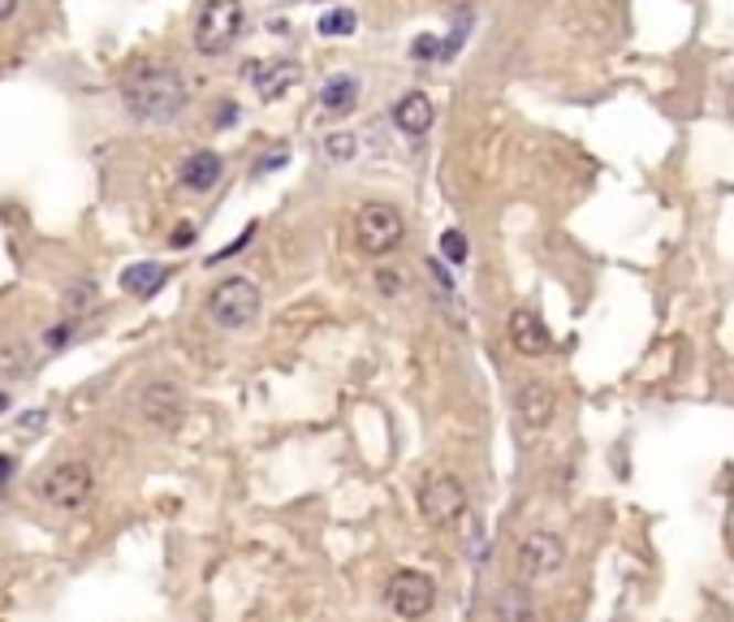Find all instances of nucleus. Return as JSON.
<instances>
[{
  "label": "nucleus",
  "instance_id": "f8f14e48",
  "mask_svg": "<svg viewBox=\"0 0 734 622\" xmlns=\"http://www.w3.org/2000/svg\"><path fill=\"white\" fill-rule=\"evenodd\" d=\"M221 156L216 152H191L187 160H182V169H178V182L187 186V191H195V195H203V191H212L216 182H221Z\"/></svg>",
  "mask_w": 734,
  "mask_h": 622
},
{
  "label": "nucleus",
  "instance_id": "9b49d317",
  "mask_svg": "<svg viewBox=\"0 0 734 622\" xmlns=\"http://www.w3.org/2000/svg\"><path fill=\"white\" fill-rule=\"evenodd\" d=\"M139 411H143V419L156 423V428H178V423H182V398H178V389H173L169 380H156V385L143 389Z\"/></svg>",
  "mask_w": 734,
  "mask_h": 622
},
{
  "label": "nucleus",
  "instance_id": "4468645a",
  "mask_svg": "<svg viewBox=\"0 0 734 622\" xmlns=\"http://www.w3.org/2000/svg\"><path fill=\"white\" fill-rule=\"evenodd\" d=\"M492 614H497V622H532L536 619L532 592L523 583H501L492 597Z\"/></svg>",
  "mask_w": 734,
  "mask_h": 622
},
{
  "label": "nucleus",
  "instance_id": "2eb2a0df",
  "mask_svg": "<svg viewBox=\"0 0 734 622\" xmlns=\"http://www.w3.org/2000/svg\"><path fill=\"white\" fill-rule=\"evenodd\" d=\"M251 83H255V92H259L264 100H277V96H286L294 83H298V65H294V61H268V65H255Z\"/></svg>",
  "mask_w": 734,
  "mask_h": 622
},
{
  "label": "nucleus",
  "instance_id": "cd10ccee",
  "mask_svg": "<svg viewBox=\"0 0 734 622\" xmlns=\"http://www.w3.org/2000/svg\"><path fill=\"white\" fill-rule=\"evenodd\" d=\"M9 471H13V463H9V459H4V454H0V484H4V480H9Z\"/></svg>",
  "mask_w": 734,
  "mask_h": 622
},
{
  "label": "nucleus",
  "instance_id": "412c9836",
  "mask_svg": "<svg viewBox=\"0 0 734 622\" xmlns=\"http://www.w3.org/2000/svg\"><path fill=\"white\" fill-rule=\"evenodd\" d=\"M440 256L449 259V264H462L467 259V234L462 229H445L440 234Z\"/></svg>",
  "mask_w": 734,
  "mask_h": 622
},
{
  "label": "nucleus",
  "instance_id": "bb28decb",
  "mask_svg": "<svg viewBox=\"0 0 734 622\" xmlns=\"http://www.w3.org/2000/svg\"><path fill=\"white\" fill-rule=\"evenodd\" d=\"M18 13V0H0V22H9Z\"/></svg>",
  "mask_w": 734,
  "mask_h": 622
},
{
  "label": "nucleus",
  "instance_id": "c85d7f7f",
  "mask_svg": "<svg viewBox=\"0 0 734 622\" xmlns=\"http://www.w3.org/2000/svg\"><path fill=\"white\" fill-rule=\"evenodd\" d=\"M0 407H4V398H0Z\"/></svg>",
  "mask_w": 734,
  "mask_h": 622
},
{
  "label": "nucleus",
  "instance_id": "6e6552de",
  "mask_svg": "<svg viewBox=\"0 0 734 622\" xmlns=\"http://www.w3.org/2000/svg\"><path fill=\"white\" fill-rule=\"evenodd\" d=\"M566 562V545H562V536H553V532H528L523 540H519V554H514V567L523 579H549V575H557Z\"/></svg>",
  "mask_w": 734,
  "mask_h": 622
},
{
  "label": "nucleus",
  "instance_id": "4be33fe9",
  "mask_svg": "<svg viewBox=\"0 0 734 622\" xmlns=\"http://www.w3.org/2000/svg\"><path fill=\"white\" fill-rule=\"evenodd\" d=\"M402 286H406V281H402V268H381V272H376V290H381V294H397Z\"/></svg>",
  "mask_w": 734,
  "mask_h": 622
},
{
  "label": "nucleus",
  "instance_id": "1a4fd4ad",
  "mask_svg": "<svg viewBox=\"0 0 734 622\" xmlns=\"http://www.w3.org/2000/svg\"><path fill=\"white\" fill-rule=\"evenodd\" d=\"M514 411L519 419L528 423V428H549L553 423V415H557V394H553V385L549 380H523L519 389H514Z\"/></svg>",
  "mask_w": 734,
  "mask_h": 622
},
{
  "label": "nucleus",
  "instance_id": "20e7f679",
  "mask_svg": "<svg viewBox=\"0 0 734 622\" xmlns=\"http://www.w3.org/2000/svg\"><path fill=\"white\" fill-rule=\"evenodd\" d=\"M402 234H406V221L390 204H363L354 216V243L363 256H390L397 251Z\"/></svg>",
  "mask_w": 734,
  "mask_h": 622
},
{
  "label": "nucleus",
  "instance_id": "423d86ee",
  "mask_svg": "<svg viewBox=\"0 0 734 622\" xmlns=\"http://www.w3.org/2000/svg\"><path fill=\"white\" fill-rule=\"evenodd\" d=\"M419 515L428 518L433 527H449L467 515V489L458 475H433L419 489Z\"/></svg>",
  "mask_w": 734,
  "mask_h": 622
},
{
  "label": "nucleus",
  "instance_id": "dca6fc26",
  "mask_svg": "<svg viewBox=\"0 0 734 622\" xmlns=\"http://www.w3.org/2000/svg\"><path fill=\"white\" fill-rule=\"evenodd\" d=\"M164 281H169V268H164V264H151V259H143V264H130V268L121 272V290H126V294H135V299H151Z\"/></svg>",
  "mask_w": 734,
  "mask_h": 622
},
{
  "label": "nucleus",
  "instance_id": "0eeeda50",
  "mask_svg": "<svg viewBox=\"0 0 734 622\" xmlns=\"http://www.w3.org/2000/svg\"><path fill=\"white\" fill-rule=\"evenodd\" d=\"M385 597H390V605L402 614V619H424V614H433V605H437V583H433V575H424V570H397L390 579V588H385Z\"/></svg>",
  "mask_w": 734,
  "mask_h": 622
},
{
  "label": "nucleus",
  "instance_id": "393cba45",
  "mask_svg": "<svg viewBox=\"0 0 734 622\" xmlns=\"http://www.w3.org/2000/svg\"><path fill=\"white\" fill-rule=\"evenodd\" d=\"M44 342H49L52 351H61V346L70 342V324H61V329H49V337H44Z\"/></svg>",
  "mask_w": 734,
  "mask_h": 622
},
{
  "label": "nucleus",
  "instance_id": "f3484780",
  "mask_svg": "<svg viewBox=\"0 0 734 622\" xmlns=\"http://www.w3.org/2000/svg\"><path fill=\"white\" fill-rule=\"evenodd\" d=\"M354 100H359V83H354L350 74H342V78H329V83L320 87V108H325V112H333V117L350 112Z\"/></svg>",
  "mask_w": 734,
  "mask_h": 622
},
{
  "label": "nucleus",
  "instance_id": "f257e3e1",
  "mask_svg": "<svg viewBox=\"0 0 734 622\" xmlns=\"http://www.w3.org/2000/svg\"><path fill=\"white\" fill-rule=\"evenodd\" d=\"M121 104L139 121H173L187 108V83L169 65H135L121 78Z\"/></svg>",
  "mask_w": 734,
  "mask_h": 622
},
{
  "label": "nucleus",
  "instance_id": "a878e982",
  "mask_svg": "<svg viewBox=\"0 0 734 622\" xmlns=\"http://www.w3.org/2000/svg\"><path fill=\"white\" fill-rule=\"evenodd\" d=\"M191 238H195V225H178L173 229V247H191Z\"/></svg>",
  "mask_w": 734,
  "mask_h": 622
},
{
  "label": "nucleus",
  "instance_id": "f03ea898",
  "mask_svg": "<svg viewBox=\"0 0 734 622\" xmlns=\"http://www.w3.org/2000/svg\"><path fill=\"white\" fill-rule=\"evenodd\" d=\"M243 0H208L199 9V22H195V49L203 56H221L238 44L243 35Z\"/></svg>",
  "mask_w": 734,
  "mask_h": 622
},
{
  "label": "nucleus",
  "instance_id": "7ed1b4c3",
  "mask_svg": "<svg viewBox=\"0 0 734 622\" xmlns=\"http://www.w3.org/2000/svg\"><path fill=\"white\" fill-rule=\"evenodd\" d=\"M259 308H264V294H259V286L251 277H225L208 294V315L221 329H246V324H255Z\"/></svg>",
  "mask_w": 734,
  "mask_h": 622
},
{
  "label": "nucleus",
  "instance_id": "9d476101",
  "mask_svg": "<svg viewBox=\"0 0 734 622\" xmlns=\"http://www.w3.org/2000/svg\"><path fill=\"white\" fill-rule=\"evenodd\" d=\"M506 333H510V346H514L519 355H528V360H540V355H549V351H553L549 329L540 324L536 311H528V308H519L514 315H510Z\"/></svg>",
  "mask_w": 734,
  "mask_h": 622
},
{
  "label": "nucleus",
  "instance_id": "ddd939ff",
  "mask_svg": "<svg viewBox=\"0 0 734 622\" xmlns=\"http://www.w3.org/2000/svg\"><path fill=\"white\" fill-rule=\"evenodd\" d=\"M433 117H437V108H433V100L424 92H411V96H402L393 104V121H397L402 135H424L433 126Z\"/></svg>",
  "mask_w": 734,
  "mask_h": 622
},
{
  "label": "nucleus",
  "instance_id": "b1692460",
  "mask_svg": "<svg viewBox=\"0 0 734 622\" xmlns=\"http://www.w3.org/2000/svg\"><path fill=\"white\" fill-rule=\"evenodd\" d=\"M437 40H433V35H424V40H415V44H411V56H437Z\"/></svg>",
  "mask_w": 734,
  "mask_h": 622
},
{
  "label": "nucleus",
  "instance_id": "aec40b11",
  "mask_svg": "<svg viewBox=\"0 0 734 622\" xmlns=\"http://www.w3.org/2000/svg\"><path fill=\"white\" fill-rule=\"evenodd\" d=\"M354 152H359V143H354V135H345V130L325 139V156L338 160V164H342V160H354Z\"/></svg>",
  "mask_w": 734,
  "mask_h": 622
},
{
  "label": "nucleus",
  "instance_id": "39448f33",
  "mask_svg": "<svg viewBox=\"0 0 734 622\" xmlns=\"http://www.w3.org/2000/svg\"><path fill=\"white\" fill-rule=\"evenodd\" d=\"M92 489H96V475L87 463H56L40 480L44 502H52L56 511H83L92 502Z\"/></svg>",
  "mask_w": 734,
  "mask_h": 622
},
{
  "label": "nucleus",
  "instance_id": "6ab92c4d",
  "mask_svg": "<svg viewBox=\"0 0 734 622\" xmlns=\"http://www.w3.org/2000/svg\"><path fill=\"white\" fill-rule=\"evenodd\" d=\"M359 26V18H354V9H329L325 18H320V35H329V40H342Z\"/></svg>",
  "mask_w": 734,
  "mask_h": 622
},
{
  "label": "nucleus",
  "instance_id": "5701e85b",
  "mask_svg": "<svg viewBox=\"0 0 734 622\" xmlns=\"http://www.w3.org/2000/svg\"><path fill=\"white\" fill-rule=\"evenodd\" d=\"M251 234H255V225H246L243 234H238V238H234V243H230V247H225V251H216V256H212V264H221V259L238 256V251H243L246 243H251Z\"/></svg>",
  "mask_w": 734,
  "mask_h": 622
},
{
  "label": "nucleus",
  "instance_id": "a211bd4d",
  "mask_svg": "<svg viewBox=\"0 0 734 622\" xmlns=\"http://www.w3.org/2000/svg\"><path fill=\"white\" fill-rule=\"evenodd\" d=\"M458 527H462V549H467V558H471V562H485V558H489V549H492L485 518L476 515V511H467V515L458 518Z\"/></svg>",
  "mask_w": 734,
  "mask_h": 622
}]
</instances>
